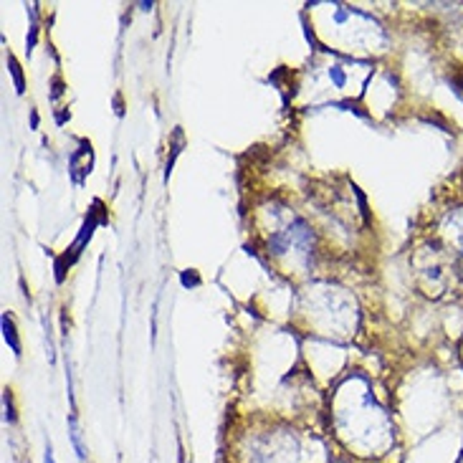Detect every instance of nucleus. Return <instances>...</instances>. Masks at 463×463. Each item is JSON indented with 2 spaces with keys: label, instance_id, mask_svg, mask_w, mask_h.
Listing matches in <instances>:
<instances>
[{
  "label": "nucleus",
  "instance_id": "1",
  "mask_svg": "<svg viewBox=\"0 0 463 463\" xmlns=\"http://www.w3.org/2000/svg\"><path fill=\"white\" fill-rule=\"evenodd\" d=\"M69 435H71V443H74V448H76V455H79L81 461L87 458V451H84V446H81V433H79V425H76V418L71 416L69 418Z\"/></svg>",
  "mask_w": 463,
  "mask_h": 463
},
{
  "label": "nucleus",
  "instance_id": "2",
  "mask_svg": "<svg viewBox=\"0 0 463 463\" xmlns=\"http://www.w3.org/2000/svg\"><path fill=\"white\" fill-rule=\"evenodd\" d=\"M3 337H6V342L10 345V349L13 352H21V345H18V337H16V330H13V322H10V316L6 314L3 316Z\"/></svg>",
  "mask_w": 463,
  "mask_h": 463
},
{
  "label": "nucleus",
  "instance_id": "3",
  "mask_svg": "<svg viewBox=\"0 0 463 463\" xmlns=\"http://www.w3.org/2000/svg\"><path fill=\"white\" fill-rule=\"evenodd\" d=\"M330 79L334 81V87H337V89H345L347 76L342 74V69H339V66H332V69H330Z\"/></svg>",
  "mask_w": 463,
  "mask_h": 463
},
{
  "label": "nucleus",
  "instance_id": "4",
  "mask_svg": "<svg viewBox=\"0 0 463 463\" xmlns=\"http://www.w3.org/2000/svg\"><path fill=\"white\" fill-rule=\"evenodd\" d=\"M10 66H13V76H16L18 91H23V79H21V69H18V63H16V61H10Z\"/></svg>",
  "mask_w": 463,
  "mask_h": 463
},
{
  "label": "nucleus",
  "instance_id": "5",
  "mask_svg": "<svg viewBox=\"0 0 463 463\" xmlns=\"http://www.w3.org/2000/svg\"><path fill=\"white\" fill-rule=\"evenodd\" d=\"M46 463H56V458H54V448H51V443L46 446Z\"/></svg>",
  "mask_w": 463,
  "mask_h": 463
}]
</instances>
